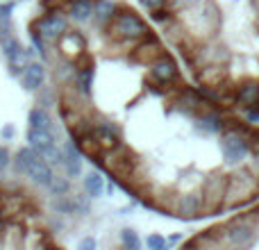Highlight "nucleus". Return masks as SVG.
<instances>
[{"label": "nucleus", "instance_id": "obj_1", "mask_svg": "<svg viewBox=\"0 0 259 250\" xmlns=\"http://www.w3.org/2000/svg\"><path fill=\"white\" fill-rule=\"evenodd\" d=\"M105 30H109V34L123 46H130L137 39H146V36L150 34L146 23H143L134 12H130V9H123V12H118L116 16H112V21L107 23Z\"/></svg>", "mask_w": 259, "mask_h": 250}, {"label": "nucleus", "instance_id": "obj_2", "mask_svg": "<svg viewBox=\"0 0 259 250\" xmlns=\"http://www.w3.org/2000/svg\"><path fill=\"white\" fill-rule=\"evenodd\" d=\"M250 150H252V141L243 134H239L237 130L225 132L221 137V157H223V166L228 171L239 169L241 164L250 161Z\"/></svg>", "mask_w": 259, "mask_h": 250}, {"label": "nucleus", "instance_id": "obj_3", "mask_svg": "<svg viewBox=\"0 0 259 250\" xmlns=\"http://www.w3.org/2000/svg\"><path fill=\"white\" fill-rule=\"evenodd\" d=\"M228 239L223 241V246L232 248H248L255 243V225L248 219H239L232 223V232H225Z\"/></svg>", "mask_w": 259, "mask_h": 250}, {"label": "nucleus", "instance_id": "obj_4", "mask_svg": "<svg viewBox=\"0 0 259 250\" xmlns=\"http://www.w3.org/2000/svg\"><path fill=\"white\" fill-rule=\"evenodd\" d=\"M150 80L159 87H166L170 82H178L180 80V68L168 55H159L155 64L150 68Z\"/></svg>", "mask_w": 259, "mask_h": 250}, {"label": "nucleus", "instance_id": "obj_5", "mask_svg": "<svg viewBox=\"0 0 259 250\" xmlns=\"http://www.w3.org/2000/svg\"><path fill=\"white\" fill-rule=\"evenodd\" d=\"M68 30V23L62 14H46L44 18L34 23V32H39L46 41H57V36H62V32Z\"/></svg>", "mask_w": 259, "mask_h": 250}, {"label": "nucleus", "instance_id": "obj_6", "mask_svg": "<svg viewBox=\"0 0 259 250\" xmlns=\"http://www.w3.org/2000/svg\"><path fill=\"white\" fill-rule=\"evenodd\" d=\"M175 214L182 216V219H196V216H200L202 212H205V198H202V193H184V196H180V200L175 202Z\"/></svg>", "mask_w": 259, "mask_h": 250}, {"label": "nucleus", "instance_id": "obj_7", "mask_svg": "<svg viewBox=\"0 0 259 250\" xmlns=\"http://www.w3.org/2000/svg\"><path fill=\"white\" fill-rule=\"evenodd\" d=\"M27 178L32 180L34 184H39V187H50V182H53V169H50V164L46 161V157H36L34 161H32L30 171H27Z\"/></svg>", "mask_w": 259, "mask_h": 250}, {"label": "nucleus", "instance_id": "obj_8", "mask_svg": "<svg viewBox=\"0 0 259 250\" xmlns=\"http://www.w3.org/2000/svg\"><path fill=\"white\" fill-rule=\"evenodd\" d=\"M44 80H46V71H44V66H41V64L30 62L25 68H23L21 82H23V87H25L27 91H36L41 85H44Z\"/></svg>", "mask_w": 259, "mask_h": 250}, {"label": "nucleus", "instance_id": "obj_9", "mask_svg": "<svg viewBox=\"0 0 259 250\" xmlns=\"http://www.w3.org/2000/svg\"><path fill=\"white\" fill-rule=\"evenodd\" d=\"M114 9H116V5L109 3V0H96L94 14H91L94 25L100 27V30H105V27H107V23L112 21V16H114Z\"/></svg>", "mask_w": 259, "mask_h": 250}, {"label": "nucleus", "instance_id": "obj_10", "mask_svg": "<svg viewBox=\"0 0 259 250\" xmlns=\"http://www.w3.org/2000/svg\"><path fill=\"white\" fill-rule=\"evenodd\" d=\"M94 5L96 0H71L68 5V16L75 23H89L91 14H94Z\"/></svg>", "mask_w": 259, "mask_h": 250}, {"label": "nucleus", "instance_id": "obj_11", "mask_svg": "<svg viewBox=\"0 0 259 250\" xmlns=\"http://www.w3.org/2000/svg\"><path fill=\"white\" fill-rule=\"evenodd\" d=\"M30 128H36V130H46V132H50L55 139H57V130H55V123L53 118H50V114L46 112L44 107H34L30 109Z\"/></svg>", "mask_w": 259, "mask_h": 250}, {"label": "nucleus", "instance_id": "obj_12", "mask_svg": "<svg viewBox=\"0 0 259 250\" xmlns=\"http://www.w3.org/2000/svg\"><path fill=\"white\" fill-rule=\"evenodd\" d=\"M196 130L205 134H219V132H223V121H221V116L216 112H205L198 116Z\"/></svg>", "mask_w": 259, "mask_h": 250}, {"label": "nucleus", "instance_id": "obj_13", "mask_svg": "<svg viewBox=\"0 0 259 250\" xmlns=\"http://www.w3.org/2000/svg\"><path fill=\"white\" fill-rule=\"evenodd\" d=\"M36 159V152L32 150V148H21V150L16 152V157H14V171H16L18 175H27V171H30L32 161Z\"/></svg>", "mask_w": 259, "mask_h": 250}, {"label": "nucleus", "instance_id": "obj_14", "mask_svg": "<svg viewBox=\"0 0 259 250\" xmlns=\"http://www.w3.org/2000/svg\"><path fill=\"white\" fill-rule=\"evenodd\" d=\"M3 55L7 57V62H16V64H25V59H23V46L18 39H14V36H7V39L3 41Z\"/></svg>", "mask_w": 259, "mask_h": 250}, {"label": "nucleus", "instance_id": "obj_15", "mask_svg": "<svg viewBox=\"0 0 259 250\" xmlns=\"http://www.w3.org/2000/svg\"><path fill=\"white\" fill-rule=\"evenodd\" d=\"M62 46L64 48H71V50H75V53H80V50H84L87 48V39L82 36V32H77V30H66V32H62Z\"/></svg>", "mask_w": 259, "mask_h": 250}, {"label": "nucleus", "instance_id": "obj_16", "mask_svg": "<svg viewBox=\"0 0 259 250\" xmlns=\"http://www.w3.org/2000/svg\"><path fill=\"white\" fill-rule=\"evenodd\" d=\"M237 100H239V105H243V107H255L259 103V87L252 85V82L246 87H241L237 94Z\"/></svg>", "mask_w": 259, "mask_h": 250}, {"label": "nucleus", "instance_id": "obj_17", "mask_svg": "<svg viewBox=\"0 0 259 250\" xmlns=\"http://www.w3.org/2000/svg\"><path fill=\"white\" fill-rule=\"evenodd\" d=\"M84 191L89 193L91 198H100L105 193V180L100 178L98 173H89L84 178Z\"/></svg>", "mask_w": 259, "mask_h": 250}, {"label": "nucleus", "instance_id": "obj_18", "mask_svg": "<svg viewBox=\"0 0 259 250\" xmlns=\"http://www.w3.org/2000/svg\"><path fill=\"white\" fill-rule=\"evenodd\" d=\"M91 85H94V68H84V71L75 73V87L80 89L82 96L91 94Z\"/></svg>", "mask_w": 259, "mask_h": 250}, {"label": "nucleus", "instance_id": "obj_19", "mask_svg": "<svg viewBox=\"0 0 259 250\" xmlns=\"http://www.w3.org/2000/svg\"><path fill=\"white\" fill-rule=\"evenodd\" d=\"M71 210H73V214H89V210H91V196L87 191L71 196Z\"/></svg>", "mask_w": 259, "mask_h": 250}, {"label": "nucleus", "instance_id": "obj_20", "mask_svg": "<svg viewBox=\"0 0 259 250\" xmlns=\"http://www.w3.org/2000/svg\"><path fill=\"white\" fill-rule=\"evenodd\" d=\"M64 169H66V175L68 178H77L82 173V157L75 155V157H66L64 161Z\"/></svg>", "mask_w": 259, "mask_h": 250}, {"label": "nucleus", "instance_id": "obj_21", "mask_svg": "<svg viewBox=\"0 0 259 250\" xmlns=\"http://www.w3.org/2000/svg\"><path fill=\"white\" fill-rule=\"evenodd\" d=\"M50 193L53 196H66L68 193V180L66 178H53V182H50Z\"/></svg>", "mask_w": 259, "mask_h": 250}, {"label": "nucleus", "instance_id": "obj_22", "mask_svg": "<svg viewBox=\"0 0 259 250\" xmlns=\"http://www.w3.org/2000/svg\"><path fill=\"white\" fill-rule=\"evenodd\" d=\"M121 239H123V243H125L127 248H132V250H137L139 246H141V241H139V237H137V232H134V230H123Z\"/></svg>", "mask_w": 259, "mask_h": 250}, {"label": "nucleus", "instance_id": "obj_23", "mask_svg": "<svg viewBox=\"0 0 259 250\" xmlns=\"http://www.w3.org/2000/svg\"><path fill=\"white\" fill-rule=\"evenodd\" d=\"M36 91H39V100H36V105H41L44 109H46V107H50V103H53V96H50V91H48V89H44V85H41Z\"/></svg>", "mask_w": 259, "mask_h": 250}, {"label": "nucleus", "instance_id": "obj_24", "mask_svg": "<svg viewBox=\"0 0 259 250\" xmlns=\"http://www.w3.org/2000/svg\"><path fill=\"white\" fill-rule=\"evenodd\" d=\"M146 243H148V248H152V250H164L166 248V239H161L159 234H150Z\"/></svg>", "mask_w": 259, "mask_h": 250}, {"label": "nucleus", "instance_id": "obj_25", "mask_svg": "<svg viewBox=\"0 0 259 250\" xmlns=\"http://www.w3.org/2000/svg\"><path fill=\"white\" fill-rule=\"evenodd\" d=\"M141 3H143V7H148L150 12H157L161 5H166V0H141Z\"/></svg>", "mask_w": 259, "mask_h": 250}, {"label": "nucleus", "instance_id": "obj_26", "mask_svg": "<svg viewBox=\"0 0 259 250\" xmlns=\"http://www.w3.org/2000/svg\"><path fill=\"white\" fill-rule=\"evenodd\" d=\"M9 166V150L7 148H0V173Z\"/></svg>", "mask_w": 259, "mask_h": 250}, {"label": "nucleus", "instance_id": "obj_27", "mask_svg": "<svg viewBox=\"0 0 259 250\" xmlns=\"http://www.w3.org/2000/svg\"><path fill=\"white\" fill-rule=\"evenodd\" d=\"M250 161H252V169L259 171V143H257V146H252V150H250Z\"/></svg>", "mask_w": 259, "mask_h": 250}, {"label": "nucleus", "instance_id": "obj_28", "mask_svg": "<svg viewBox=\"0 0 259 250\" xmlns=\"http://www.w3.org/2000/svg\"><path fill=\"white\" fill-rule=\"evenodd\" d=\"M12 9H14V5H12V3H7V5H0V16L9 18V16H12Z\"/></svg>", "mask_w": 259, "mask_h": 250}, {"label": "nucleus", "instance_id": "obj_29", "mask_svg": "<svg viewBox=\"0 0 259 250\" xmlns=\"http://www.w3.org/2000/svg\"><path fill=\"white\" fill-rule=\"evenodd\" d=\"M0 134H3V139H12L14 137V128H12V125H5Z\"/></svg>", "mask_w": 259, "mask_h": 250}, {"label": "nucleus", "instance_id": "obj_30", "mask_svg": "<svg viewBox=\"0 0 259 250\" xmlns=\"http://www.w3.org/2000/svg\"><path fill=\"white\" fill-rule=\"evenodd\" d=\"M80 248H96V239H84V241H80Z\"/></svg>", "mask_w": 259, "mask_h": 250}, {"label": "nucleus", "instance_id": "obj_31", "mask_svg": "<svg viewBox=\"0 0 259 250\" xmlns=\"http://www.w3.org/2000/svg\"><path fill=\"white\" fill-rule=\"evenodd\" d=\"M180 5H184V7H193L196 3H200V0H178Z\"/></svg>", "mask_w": 259, "mask_h": 250}, {"label": "nucleus", "instance_id": "obj_32", "mask_svg": "<svg viewBox=\"0 0 259 250\" xmlns=\"http://www.w3.org/2000/svg\"><path fill=\"white\" fill-rule=\"evenodd\" d=\"M252 9H255V12H259V0H252Z\"/></svg>", "mask_w": 259, "mask_h": 250}]
</instances>
